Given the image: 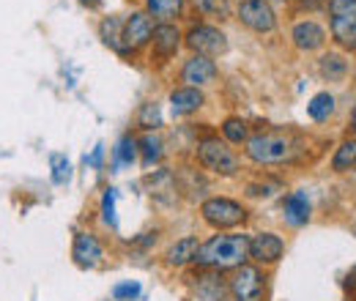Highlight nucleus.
<instances>
[{"mask_svg":"<svg viewBox=\"0 0 356 301\" xmlns=\"http://www.w3.org/2000/svg\"><path fill=\"white\" fill-rule=\"evenodd\" d=\"M203 104H206V99H203L200 88L181 86L176 90H170V110H173L176 118H186V115L197 113Z\"/></svg>","mask_w":356,"mask_h":301,"instance_id":"4468645a","label":"nucleus"},{"mask_svg":"<svg viewBox=\"0 0 356 301\" xmlns=\"http://www.w3.org/2000/svg\"><path fill=\"white\" fill-rule=\"evenodd\" d=\"M52 168H55V172H52V181L55 184H66L69 178H72V165L66 162V156H52Z\"/></svg>","mask_w":356,"mask_h":301,"instance_id":"c85d7f7f","label":"nucleus"},{"mask_svg":"<svg viewBox=\"0 0 356 301\" xmlns=\"http://www.w3.org/2000/svg\"><path fill=\"white\" fill-rule=\"evenodd\" d=\"M282 214H285V222L293 225V227L307 225V219H310V200H307V195L305 192H291L282 200Z\"/></svg>","mask_w":356,"mask_h":301,"instance_id":"2eb2a0df","label":"nucleus"},{"mask_svg":"<svg viewBox=\"0 0 356 301\" xmlns=\"http://www.w3.org/2000/svg\"><path fill=\"white\" fill-rule=\"evenodd\" d=\"M181 11H184V0H145V14L159 22L178 19Z\"/></svg>","mask_w":356,"mask_h":301,"instance_id":"6ab92c4d","label":"nucleus"},{"mask_svg":"<svg viewBox=\"0 0 356 301\" xmlns=\"http://www.w3.org/2000/svg\"><path fill=\"white\" fill-rule=\"evenodd\" d=\"M137 140H134L132 134H127V137H121V143H118V148H115V159L121 162V165H132L134 159H137Z\"/></svg>","mask_w":356,"mask_h":301,"instance_id":"bb28decb","label":"nucleus"},{"mask_svg":"<svg viewBox=\"0 0 356 301\" xmlns=\"http://www.w3.org/2000/svg\"><path fill=\"white\" fill-rule=\"evenodd\" d=\"M113 296L118 301H132L140 296V285L137 282H124V285H115L113 288Z\"/></svg>","mask_w":356,"mask_h":301,"instance_id":"7c9ffc66","label":"nucleus"},{"mask_svg":"<svg viewBox=\"0 0 356 301\" xmlns=\"http://www.w3.org/2000/svg\"><path fill=\"white\" fill-rule=\"evenodd\" d=\"M351 131L356 134V107H354V113H351Z\"/></svg>","mask_w":356,"mask_h":301,"instance_id":"72a5a7b5","label":"nucleus"},{"mask_svg":"<svg viewBox=\"0 0 356 301\" xmlns=\"http://www.w3.org/2000/svg\"><path fill=\"white\" fill-rule=\"evenodd\" d=\"M197 162L214 175H222V178H230L238 172V156L236 151L220 140V137H206L197 143Z\"/></svg>","mask_w":356,"mask_h":301,"instance_id":"7ed1b4c3","label":"nucleus"},{"mask_svg":"<svg viewBox=\"0 0 356 301\" xmlns=\"http://www.w3.org/2000/svg\"><path fill=\"white\" fill-rule=\"evenodd\" d=\"M151 33H154V22L145 11H134L124 19V31H121V55H134L140 52L145 44H151Z\"/></svg>","mask_w":356,"mask_h":301,"instance_id":"6e6552de","label":"nucleus"},{"mask_svg":"<svg viewBox=\"0 0 356 301\" xmlns=\"http://www.w3.org/2000/svg\"><path fill=\"white\" fill-rule=\"evenodd\" d=\"M230 293L236 301H264V293H266V274L261 271V266H238L233 268V277L227 282Z\"/></svg>","mask_w":356,"mask_h":301,"instance_id":"39448f33","label":"nucleus"},{"mask_svg":"<svg viewBox=\"0 0 356 301\" xmlns=\"http://www.w3.org/2000/svg\"><path fill=\"white\" fill-rule=\"evenodd\" d=\"M200 216L206 225H211L214 230H230V227H238L250 219L247 206H241L238 200H230V197H209L203 206H200Z\"/></svg>","mask_w":356,"mask_h":301,"instance_id":"20e7f679","label":"nucleus"},{"mask_svg":"<svg viewBox=\"0 0 356 301\" xmlns=\"http://www.w3.org/2000/svg\"><path fill=\"white\" fill-rule=\"evenodd\" d=\"M250 260V236L244 233H217L200 244L195 263L200 268H238Z\"/></svg>","mask_w":356,"mask_h":301,"instance_id":"f257e3e1","label":"nucleus"},{"mask_svg":"<svg viewBox=\"0 0 356 301\" xmlns=\"http://www.w3.org/2000/svg\"><path fill=\"white\" fill-rule=\"evenodd\" d=\"M354 165H356V140H346V143H340V148L332 156V170L348 172Z\"/></svg>","mask_w":356,"mask_h":301,"instance_id":"5701e85b","label":"nucleus"},{"mask_svg":"<svg viewBox=\"0 0 356 301\" xmlns=\"http://www.w3.org/2000/svg\"><path fill=\"white\" fill-rule=\"evenodd\" d=\"M332 17H348L356 14V0H326Z\"/></svg>","mask_w":356,"mask_h":301,"instance_id":"c756f323","label":"nucleus"},{"mask_svg":"<svg viewBox=\"0 0 356 301\" xmlns=\"http://www.w3.org/2000/svg\"><path fill=\"white\" fill-rule=\"evenodd\" d=\"M121 31H124V19L121 17H107L102 25H99V36L107 47H113L115 52H121Z\"/></svg>","mask_w":356,"mask_h":301,"instance_id":"4be33fe9","label":"nucleus"},{"mask_svg":"<svg viewBox=\"0 0 356 301\" xmlns=\"http://www.w3.org/2000/svg\"><path fill=\"white\" fill-rule=\"evenodd\" d=\"M244 154L255 165H282L293 159L296 143L291 134L282 131H258L244 143Z\"/></svg>","mask_w":356,"mask_h":301,"instance_id":"f03ea898","label":"nucleus"},{"mask_svg":"<svg viewBox=\"0 0 356 301\" xmlns=\"http://www.w3.org/2000/svg\"><path fill=\"white\" fill-rule=\"evenodd\" d=\"M80 3H83V6H88V8H96L102 0H80Z\"/></svg>","mask_w":356,"mask_h":301,"instance_id":"473e14b6","label":"nucleus"},{"mask_svg":"<svg viewBox=\"0 0 356 301\" xmlns=\"http://www.w3.org/2000/svg\"><path fill=\"white\" fill-rule=\"evenodd\" d=\"M217 63L203 55H192L181 69V83L189 88H206L217 80Z\"/></svg>","mask_w":356,"mask_h":301,"instance_id":"9b49d317","label":"nucleus"},{"mask_svg":"<svg viewBox=\"0 0 356 301\" xmlns=\"http://www.w3.org/2000/svg\"><path fill=\"white\" fill-rule=\"evenodd\" d=\"M329 28H332V39L340 44L343 49L356 52V14H348V17H332Z\"/></svg>","mask_w":356,"mask_h":301,"instance_id":"f3484780","label":"nucleus"},{"mask_svg":"<svg viewBox=\"0 0 356 301\" xmlns=\"http://www.w3.org/2000/svg\"><path fill=\"white\" fill-rule=\"evenodd\" d=\"M137 127L145 131L162 127V113H159V104H156V101H145V104L140 107V113H137Z\"/></svg>","mask_w":356,"mask_h":301,"instance_id":"393cba45","label":"nucleus"},{"mask_svg":"<svg viewBox=\"0 0 356 301\" xmlns=\"http://www.w3.org/2000/svg\"><path fill=\"white\" fill-rule=\"evenodd\" d=\"M99 159H102V145L93 151V156H90V159H86V162H88V165H99Z\"/></svg>","mask_w":356,"mask_h":301,"instance_id":"2f4dec72","label":"nucleus"},{"mask_svg":"<svg viewBox=\"0 0 356 301\" xmlns=\"http://www.w3.org/2000/svg\"><path fill=\"white\" fill-rule=\"evenodd\" d=\"M348 69H351V66H348V60H346L343 52H326V55H321V60H318V72H321V77L329 80V83L346 80Z\"/></svg>","mask_w":356,"mask_h":301,"instance_id":"dca6fc26","label":"nucleus"},{"mask_svg":"<svg viewBox=\"0 0 356 301\" xmlns=\"http://www.w3.org/2000/svg\"><path fill=\"white\" fill-rule=\"evenodd\" d=\"M192 8L200 14V17H209V19H230V3L227 0H189Z\"/></svg>","mask_w":356,"mask_h":301,"instance_id":"412c9836","label":"nucleus"},{"mask_svg":"<svg viewBox=\"0 0 356 301\" xmlns=\"http://www.w3.org/2000/svg\"><path fill=\"white\" fill-rule=\"evenodd\" d=\"M332 113H334V96H332L329 90L315 93V96L310 99V104H307V115H310L312 121H318V124L329 121Z\"/></svg>","mask_w":356,"mask_h":301,"instance_id":"aec40b11","label":"nucleus"},{"mask_svg":"<svg viewBox=\"0 0 356 301\" xmlns=\"http://www.w3.org/2000/svg\"><path fill=\"white\" fill-rule=\"evenodd\" d=\"M184 44L203 58H220L227 52V36L214 25H192L184 33Z\"/></svg>","mask_w":356,"mask_h":301,"instance_id":"423d86ee","label":"nucleus"},{"mask_svg":"<svg viewBox=\"0 0 356 301\" xmlns=\"http://www.w3.org/2000/svg\"><path fill=\"white\" fill-rule=\"evenodd\" d=\"M291 42L299 52H315L326 44V28L318 25L315 19H302L291 28Z\"/></svg>","mask_w":356,"mask_h":301,"instance_id":"f8f14e48","label":"nucleus"},{"mask_svg":"<svg viewBox=\"0 0 356 301\" xmlns=\"http://www.w3.org/2000/svg\"><path fill=\"white\" fill-rule=\"evenodd\" d=\"M72 258H74V263L80 268H96L102 263V258H104L102 241L93 233H77L74 244H72Z\"/></svg>","mask_w":356,"mask_h":301,"instance_id":"ddd939ff","label":"nucleus"},{"mask_svg":"<svg viewBox=\"0 0 356 301\" xmlns=\"http://www.w3.org/2000/svg\"><path fill=\"white\" fill-rule=\"evenodd\" d=\"M102 219L104 225L115 227L118 219H115V189H104V197H102Z\"/></svg>","mask_w":356,"mask_h":301,"instance_id":"cd10ccee","label":"nucleus"},{"mask_svg":"<svg viewBox=\"0 0 356 301\" xmlns=\"http://www.w3.org/2000/svg\"><path fill=\"white\" fill-rule=\"evenodd\" d=\"M220 129H222V137L227 145H241V143L250 140V129H247V124L241 118H225Z\"/></svg>","mask_w":356,"mask_h":301,"instance_id":"b1692460","label":"nucleus"},{"mask_svg":"<svg viewBox=\"0 0 356 301\" xmlns=\"http://www.w3.org/2000/svg\"><path fill=\"white\" fill-rule=\"evenodd\" d=\"M181 39H184V33L178 31V25H173V22H159L154 28V33H151V60L154 58L159 63L170 60L178 52V47H181Z\"/></svg>","mask_w":356,"mask_h":301,"instance_id":"1a4fd4ad","label":"nucleus"},{"mask_svg":"<svg viewBox=\"0 0 356 301\" xmlns=\"http://www.w3.org/2000/svg\"><path fill=\"white\" fill-rule=\"evenodd\" d=\"M236 17L252 33H274L277 28V14L268 0H238Z\"/></svg>","mask_w":356,"mask_h":301,"instance_id":"0eeeda50","label":"nucleus"},{"mask_svg":"<svg viewBox=\"0 0 356 301\" xmlns=\"http://www.w3.org/2000/svg\"><path fill=\"white\" fill-rule=\"evenodd\" d=\"M137 145L143 148V165H145V168H151V165H156V162L162 159V140H159V137L145 134L143 140H137Z\"/></svg>","mask_w":356,"mask_h":301,"instance_id":"a878e982","label":"nucleus"},{"mask_svg":"<svg viewBox=\"0 0 356 301\" xmlns=\"http://www.w3.org/2000/svg\"><path fill=\"white\" fill-rule=\"evenodd\" d=\"M285 252V241L277 236V233H255L250 238V258L255 260L258 266H274L280 263Z\"/></svg>","mask_w":356,"mask_h":301,"instance_id":"9d476101","label":"nucleus"},{"mask_svg":"<svg viewBox=\"0 0 356 301\" xmlns=\"http://www.w3.org/2000/svg\"><path fill=\"white\" fill-rule=\"evenodd\" d=\"M197 250H200L197 238H195V236H186V238L176 241V244L168 250V255H165V263H168L170 268H184L186 263H192V260H195Z\"/></svg>","mask_w":356,"mask_h":301,"instance_id":"a211bd4d","label":"nucleus"}]
</instances>
